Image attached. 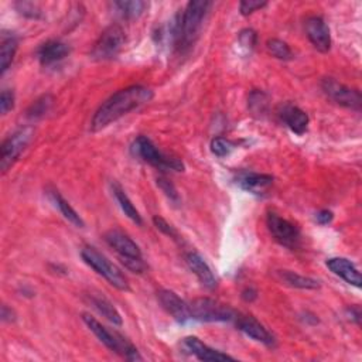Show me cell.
<instances>
[{
	"mask_svg": "<svg viewBox=\"0 0 362 362\" xmlns=\"http://www.w3.org/2000/svg\"><path fill=\"white\" fill-rule=\"evenodd\" d=\"M266 225L270 235L279 245L292 250L299 248L302 241V233L300 229L293 222L282 218L278 214H274V212H268Z\"/></svg>",
	"mask_w": 362,
	"mask_h": 362,
	"instance_id": "obj_9",
	"label": "cell"
},
{
	"mask_svg": "<svg viewBox=\"0 0 362 362\" xmlns=\"http://www.w3.org/2000/svg\"><path fill=\"white\" fill-rule=\"evenodd\" d=\"M347 315L351 318V320L359 326L361 324V309L358 306H351L347 309Z\"/></svg>",
	"mask_w": 362,
	"mask_h": 362,
	"instance_id": "obj_39",
	"label": "cell"
},
{
	"mask_svg": "<svg viewBox=\"0 0 362 362\" xmlns=\"http://www.w3.org/2000/svg\"><path fill=\"white\" fill-rule=\"evenodd\" d=\"M53 105V96L50 95H42L38 99H36L27 111V116L30 119H38L44 116Z\"/></svg>",
	"mask_w": 362,
	"mask_h": 362,
	"instance_id": "obj_28",
	"label": "cell"
},
{
	"mask_svg": "<svg viewBox=\"0 0 362 362\" xmlns=\"http://www.w3.org/2000/svg\"><path fill=\"white\" fill-rule=\"evenodd\" d=\"M266 6H268L266 2H257V0H244V2L240 3V10H241L242 16H249L253 12L261 10Z\"/></svg>",
	"mask_w": 362,
	"mask_h": 362,
	"instance_id": "obj_36",
	"label": "cell"
},
{
	"mask_svg": "<svg viewBox=\"0 0 362 362\" xmlns=\"http://www.w3.org/2000/svg\"><path fill=\"white\" fill-rule=\"evenodd\" d=\"M103 240L118 253L120 261L131 259V258H136V259L143 258L142 250L136 245V242L132 238L127 237L126 233L122 232L120 229H109L103 235Z\"/></svg>",
	"mask_w": 362,
	"mask_h": 362,
	"instance_id": "obj_13",
	"label": "cell"
},
{
	"mask_svg": "<svg viewBox=\"0 0 362 362\" xmlns=\"http://www.w3.org/2000/svg\"><path fill=\"white\" fill-rule=\"evenodd\" d=\"M233 322L237 323L238 330L244 333L246 337L252 338L253 341L261 343L269 348H273L276 346L274 335L262 323H259L255 317L238 313Z\"/></svg>",
	"mask_w": 362,
	"mask_h": 362,
	"instance_id": "obj_11",
	"label": "cell"
},
{
	"mask_svg": "<svg viewBox=\"0 0 362 362\" xmlns=\"http://www.w3.org/2000/svg\"><path fill=\"white\" fill-rule=\"evenodd\" d=\"M112 8L122 18L133 20L144 13L148 3L142 2V0H120V2H114Z\"/></svg>",
	"mask_w": 362,
	"mask_h": 362,
	"instance_id": "obj_25",
	"label": "cell"
},
{
	"mask_svg": "<svg viewBox=\"0 0 362 362\" xmlns=\"http://www.w3.org/2000/svg\"><path fill=\"white\" fill-rule=\"evenodd\" d=\"M112 193H114V197H115L116 203L119 204L120 209L123 211V214L129 218L132 222H135L136 225H142L143 224L142 216L139 214V211L136 209V207L133 205L131 198L127 197V194L125 193V190L118 183L112 184Z\"/></svg>",
	"mask_w": 362,
	"mask_h": 362,
	"instance_id": "obj_23",
	"label": "cell"
},
{
	"mask_svg": "<svg viewBox=\"0 0 362 362\" xmlns=\"http://www.w3.org/2000/svg\"><path fill=\"white\" fill-rule=\"evenodd\" d=\"M241 297H242V300H244V302H246V303H252V302H255V300L258 299V292L255 290L253 287H246V289L242 292Z\"/></svg>",
	"mask_w": 362,
	"mask_h": 362,
	"instance_id": "obj_38",
	"label": "cell"
},
{
	"mask_svg": "<svg viewBox=\"0 0 362 362\" xmlns=\"http://www.w3.org/2000/svg\"><path fill=\"white\" fill-rule=\"evenodd\" d=\"M266 47H268V51L274 58L282 60V61H290L293 58V51L289 47L287 42H285V41H282L279 38H270V40H268Z\"/></svg>",
	"mask_w": 362,
	"mask_h": 362,
	"instance_id": "obj_27",
	"label": "cell"
},
{
	"mask_svg": "<svg viewBox=\"0 0 362 362\" xmlns=\"http://www.w3.org/2000/svg\"><path fill=\"white\" fill-rule=\"evenodd\" d=\"M322 90L337 105H341L344 108H350L354 111L361 109L362 98L359 91L352 90L347 85L338 82L334 78H324L322 82Z\"/></svg>",
	"mask_w": 362,
	"mask_h": 362,
	"instance_id": "obj_10",
	"label": "cell"
},
{
	"mask_svg": "<svg viewBox=\"0 0 362 362\" xmlns=\"http://www.w3.org/2000/svg\"><path fill=\"white\" fill-rule=\"evenodd\" d=\"M82 322L85 323L90 328V331H92L95 334V337L99 339V341L106 347L109 348L111 351L122 355L123 358L129 359V361H142L143 357L139 354V351L125 339L122 335L112 333L111 330L106 328L102 323H99L95 317L83 313L82 314Z\"/></svg>",
	"mask_w": 362,
	"mask_h": 362,
	"instance_id": "obj_3",
	"label": "cell"
},
{
	"mask_svg": "<svg viewBox=\"0 0 362 362\" xmlns=\"http://www.w3.org/2000/svg\"><path fill=\"white\" fill-rule=\"evenodd\" d=\"M153 224H155V227L159 229V231H161L163 233H164V235H167V237H170V238H173V240H179V233H177V231L174 229V227L173 225H170L166 220H163L161 217H155L153 218Z\"/></svg>",
	"mask_w": 362,
	"mask_h": 362,
	"instance_id": "obj_34",
	"label": "cell"
},
{
	"mask_svg": "<svg viewBox=\"0 0 362 362\" xmlns=\"http://www.w3.org/2000/svg\"><path fill=\"white\" fill-rule=\"evenodd\" d=\"M17 51V40L14 36H3L2 47H0V73L5 74L12 66Z\"/></svg>",
	"mask_w": 362,
	"mask_h": 362,
	"instance_id": "obj_26",
	"label": "cell"
},
{
	"mask_svg": "<svg viewBox=\"0 0 362 362\" xmlns=\"http://www.w3.org/2000/svg\"><path fill=\"white\" fill-rule=\"evenodd\" d=\"M131 152L133 156L156 167L157 170H161V172H184V164L181 160L161 153L155 143L146 136H139L133 140Z\"/></svg>",
	"mask_w": 362,
	"mask_h": 362,
	"instance_id": "obj_4",
	"label": "cell"
},
{
	"mask_svg": "<svg viewBox=\"0 0 362 362\" xmlns=\"http://www.w3.org/2000/svg\"><path fill=\"white\" fill-rule=\"evenodd\" d=\"M233 148H235V143L231 142L227 138H216V139H212V142H211V152L217 157L229 156Z\"/></svg>",
	"mask_w": 362,
	"mask_h": 362,
	"instance_id": "obj_29",
	"label": "cell"
},
{
	"mask_svg": "<svg viewBox=\"0 0 362 362\" xmlns=\"http://www.w3.org/2000/svg\"><path fill=\"white\" fill-rule=\"evenodd\" d=\"M279 116H281L282 122L289 127L293 133L302 136L307 132L310 118L303 109L287 103L281 108Z\"/></svg>",
	"mask_w": 362,
	"mask_h": 362,
	"instance_id": "obj_17",
	"label": "cell"
},
{
	"mask_svg": "<svg viewBox=\"0 0 362 362\" xmlns=\"http://www.w3.org/2000/svg\"><path fill=\"white\" fill-rule=\"evenodd\" d=\"M34 131L30 126L20 127L13 132L2 144V157H0V168L6 173L8 170L17 161L20 155L26 151V147L33 140Z\"/></svg>",
	"mask_w": 362,
	"mask_h": 362,
	"instance_id": "obj_7",
	"label": "cell"
},
{
	"mask_svg": "<svg viewBox=\"0 0 362 362\" xmlns=\"http://www.w3.org/2000/svg\"><path fill=\"white\" fill-rule=\"evenodd\" d=\"M333 220H334V214L330 209H322L315 214V221L320 225H328L331 224Z\"/></svg>",
	"mask_w": 362,
	"mask_h": 362,
	"instance_id": "obj_37",
	"label": "cell"
},
{
	"mask_svg": "<svg viewBox=\"0 0 362 362\" xmlns=\"http://www.w3.org/2000/svg\"><path fill=\"white\" fill-rule=\"evenodd\" d=\"M209 8L211 2H207V0H191L183 13H179L174 17L170 25V37H172L177 50L185 51L194 44Z\"/></svg>",
	"mask_w": 362,
	"mask_h": 362,
	"instance_id": "obj_2",
	"label": "cell"
},
{
	"mask_svg": "<svg viewBox=\"0 0 362 362\" xmlns=\"http://www.w3.org/2000/svg\"><path fill=\"white\" fill-rule=\"evenodd\" d=\"M2 320L6 323H12L16 320V313L12 309H9L6 305L2 307Z\"/></svg>",
	"mask_w": 362,
	"mask_h": 362,
	"instance_id": "obj_40",
	"label": "cell"
},
{
	"mask_svg": "<svg viewBox=\"0 0 362 362\" xmlns=\"http://www.w3.org/2000/svg\"><path fill=\"white\" fill-rule=\"evenodd\" d=\"M157 185L160 187V190L163 191L164 196H166L170 201L174 203V204H179V203H180L179 191H177V188L174 187V184H173L172 181L167 180V179H164V177H159V179H157Z\"/></svg>",
	"mask_w": 362,
	"mask_h": 362,
	"instance_id": "obj_31",
	"label": "cell"
},
{
	"mask_svg": "<svg viewBox=\"0 0 362 362\" xmlns=\"http://www.w3.org/2000/svg\"><path fill=\"white\" fill-rule=\"evenodd\" d=\"M273 176L270 174H261L253 172H241L237 174L235 181L237 184L248 191V193L261 196L273 184Z\"/></svg>",
	"mask_w": 362,
	"mask_h": 362,
	"instance_id": "obj_18",
	"label": "cell"
},
{
	"mask_svg": "<svg viewBox=\"0 0 362 362\" xmlns=\"http://www.w3.org/2000/svg\"><path fill=\"white\" fill-rule=\"evenodd\" d=\"M153 96V91L143 85H132L118 91L99 106L91 120V131L99 132L105 129L125 115L151 102Z\"/></svg>",
	"mask_w": 362,
	"mask_h": 362,
	"instance_id": "obj_1",
	"label": "cell"
},
{
	"mask_svg": "<svg viewBox=\"0 0 362 362\" xmlns=\"http://www.w3.org/2000/svg\"><path fill=\"white\" fill-rule=\"evenodd\" d=\"M16 9L20 14H23L27 18H40L41 10L37 3L33 2H17Z\"/></svg>",
	"mask_w": 362,
	"mask_h": 362,
	"instance_id": "obj_32",
	"label": "cell"
},
{
	"mask_svg": "<svg viewBox=\"0 0 362 362\" xmlns=\"http://www.w3.org/2000/svg\"><path fill=\"white\" fill-rule=\"evenodd\" d=\"M248 105L253 114H265L268 108V96L262 91H253L249 95Z\"/></svg>",
	"mask_w": 362,
	"mask_h": 362,
	"instance_id": "obj_30",
	"label": "cell"
},
{
	"mask_svg": "<svg viewBox=\"0 0 362 362\" xmlns=\"http://www.w3.org/2000/svg\"><path fill=\"white\" fill-rule=\"evenodd\" d=\"M238 41H240V46L248 51H252L253 47L257 46V41H258V36H257V31H253L252 29H245L240 33V37H238Z\"/></svg>",
	"mask_w": 362,
	"mask_h": 362,
	"instance_id": "obj_33",
	"label": "cell"
},
{
	"mask_svg": "<svg viewBox=\"0 0 362 362\" xmlns=\"http://www.w3.org/2000/svg\"><path fill=\"white\" fill-rule=\"evenodd\" d=\"M181 348L190 354L196 357L197 359L200 361H216V362H220V361H235V358L225 354V352H221L218 350H214L208 347L207 344H204L200 338L197 337H185L183 339L181 343Z\"/></svg>",
	"mask_w": 362,
	"mask_h": 362,
	"instance_id": "obj_15",
	"label": "cell"
},
{
	"mask_svg": "<svg viewBox=\"0 0 362 362\" xmlns=\"http://www.w3.org/2000/svg\"><path fill=\"white\" fill-rule=\"evenodd\" d=\"M185 263H187L188 269L197 276V279L200 281V283L204 287H207L209 290H214L217 287L218 282H217L216 274H214V272L211 270L208 263L203 259L200 253H197L194 250L187 252L185 253Z\"/></svg>",
	"mask_w": 362,
	"mask_h": 362,
	"instance_id": "obj_16",
	"label": "cell"
},
{
	"mask_svg": "<svg viewBox=\"0 0 362 362\" xmlns=\"http://www.w3.org/2000/svg\"><path fill=\"white\" fill-rule=\"evenodd\" d=\"M90 302L92 305V307L101 314L103 315L106 320L111 322L114 326H122V317L119 314V311L115 309V306L108 300L105 299L103 296H98V294H91L90 296Z\"/></svg>",
	"mask_w": 362,
	"mask_h": 362,
	"instance_id": "obj_24",
	"label": "cell"
},
{
	"mask_svg": "<svg viewBox=\"0 0 362 362\" xmlns=\"http://www.w3.org/2000/svg\"><path fill=\"white\" fill-rule=\"evenodd\" d=\"M157 297H159V302L163 306V309L170 315H172L177 323H180V324L191 323L188 302L183 300L179 294H176L172 290L163 289L157 293Z\"/></svg>",
	"mask_w": 362,
	"mask_h": 362,
	"instance_id": "obj_14",
	"label": "cell"
},
{
	"mask_svg": "<svg viewBox=\"0 0 362 362\" xmlns=\"http://www.w3.org/2000/svg\"><path fill=\"white\" fill-rule=\"evenodd\" d=\"M327 268L338 278L346 281L348 285L359 289L361 287V273L358 268L346 258H330L326 262Z\"/></svg>",
	"mask_w": 362,
	"mask_h": 362,
	"instance_id": "obj_19",
	"label": "cell"
},
{
	"mask_svg": "<svg viewBox=\"0 0 362 362\" xmlns=\"http://www.w3.org/2000/svg\"><path fill=\"white\" fill-rule=\"evenodd\" d=\"M68 54H70V47L66 44V42L58 40L46 41L37 51L38 61L41 62V66L44 67L53 66V64L66 58Z\"/></svg>",
	"mask_w": 362,
	"mask_h": 362,
	"instance_id": "obj_20",
	"label": "cell"
},
{
	"mask_svg": "<svg viewBox=\"0 0 362 362\" xmlns=\"http://www.w3.org/2000/svg\"><path fill=\"white\" fill-rule=\"evenodd\" d=\"M190 320L200 323H225L233 322L237 317V311L227 305H222L214 299H196L188 302Z\"/></svg>",
	"mask_w": 362,
	"mask_h": 362,
	"instance_id": "obj_5",
	"label": "cell"
},
{
	"mask_svg": "<svg viewBox=\"0 0 362 362\" xmlns=\"http://www.w3.org/2000/svg\"><path fill=\"white\" fill-rule=\"evenodd\" d=\"M81 257L85 263H87L91 269H94L98 274H101L103 279L108 281V283L116 287L118 290L127 292L131 289L129 282H127L126 276L122 273V270L116 268L114 263H111L95 248L85 246L81 250Z\"/></svg>",
	"mask_w": 362,
	"mask_h": 362,
	"instance_id": "obj_6",
	"label": "cell"
},
{
	"mask_svg": "<svg viewBox=\"0 0 362 362\" xmlns=\"http://www.w3.org/2000/svg\"><path fill=\"white\" fill-rule=\"evenodd\" d=\"M278 276L281 278V281L294 289H302V290H315V289H320V282L317 279L309 278V276H303L299 273H294L292 270H279Z\"/></svg>",
	"mask_w": 362,
	"mask_h": 362,
	"instance_id": "obj_22",
	"label": "cell"
},
{
	"mask_svg": "<svg viewBox=\"0 0 362 362\" xmlns=\"http://www.w3.org/2000/svg\"><path fill=\"white\" fill-rule=\"evenodd\" d=\"M49 197L51 200V203L54 204L55 208H58V211L61 212V216L66 218L68 222H71L74 227L77 228H83L85 227V222L83 220L79 217L78 212L71 207V204L64 198L58 191L55 190H51L49 191Z\"/></svg>",
	"mask_w": 362,
	"mask_h": 362,
	"instance_id": "obj_21",
	"label": "cell"
},
{
	"mask_svg": "<svg viewBox=\"0 0 362 362\" xmlns=\"http://www.w3.org/2000/svg\"><path fill=\"white\" fill-rule=\"evenodd\" d=\"M126 36L120 26L112 25L106 27L91 50V57L98 61L115 58L125 46Z\"/></svg>",
	"mask_w": 362,
	"mask_h": 362,
	"instance_id": "obj_8",
	"label": "cell"
},
{
	"mask_svg": "<svg viewBox=\"0 0 362 362\" xmlns=\"http://www.w3.org/2000/svg\"><path fill=\"white\" fill-rule=\"evenodd\" d=\"M306 34L314 49L320 53H328L331 49V34L323 17L310 16L305 21Z\"/></svg>",
	"mask_w": 362,
	"mask_h": 362,
	"instance_id": "obj_12",
	"label": "cell"
},
{
	"mask_svg": "<svg viewBox=\"0 0 362 362\" xmlns=\"http://www.w3.org/2000/svg\"><path fill=\"white\" fill-rule=\"evenodd\" d=\"M14 108V94L10 90H5L0 95V112L2 115L9 114Z\"/></svg>",
	"mask_w": 362,
	"mask_h": 362,
	"instance_id": "obj_35",
	"label": "cell"
}]
</instances>
